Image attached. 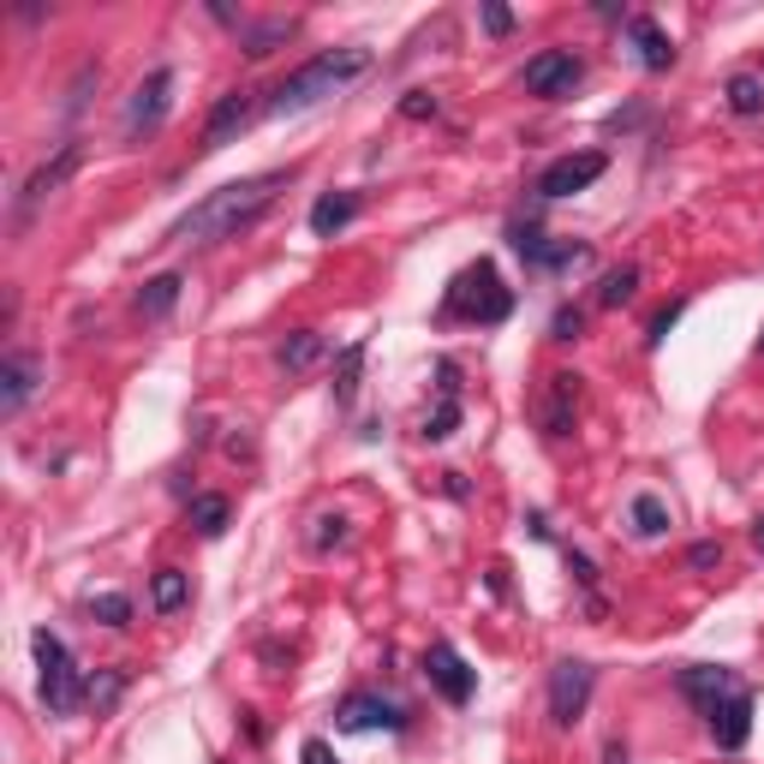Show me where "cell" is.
Masks as SVG:
<instances>
[{
  "label": "cell",
  "mask_w": 764,
  "mask_h": 764,
  "mask_svg": "<svg viewBox=\"0 0 764 764\" xmlns=\"http://www.w3.org/2000/svg\"><path fill=\"white\" fill-rule=\"evenodd\" d=\"M287 186H293V174L270 168V174H251V180L210 191V198L191 203L180 222L168 227V246H227V239L251 234V227L275 210V198H282Z\"/></svg>",
  "instance_id": "cell-1"
},
{
  "label": "cell",
  "mask_w": 764,
  "mask_h": 764,
  "mask_svg": "<svg viewBox=\"0 0 764 764\" xmlns=\"http://www.w3.org/2000/svg\"><path fill=\"white\" fill-rule=\"evenodd\" d=\"M365 72H371V48H323V55L293 67L287 79L263 96V114H275V120L305 114V108H317V102H329L335 91H347L353 79H365Z\"/></svg>",
  "instance_id": "cell-2"
},
{
  "label": "cell",
  "mask_w": 764,
  "mask_h": 764,
  "mask_svg": "<svg viewBox=\"0 0 764 764\" xmlns=\"http://www.w3.org/2000/svg\"><path fill=\"white\" fill-rule=\"evenodd\" d=\"M442 317L496 329V323L514 317V287L502 282V270H496L490 258H478V263H466V270L449 282V293H442Z\"/></svg>",
  "instance_id": "cell-3"
},
{
  "label": "cell",
  "mask_w": 764,
  "mask_h": 764,
  "mask_svg": "<svg viewBox=\"0 0 764 764\" xmlns=\"http://www.w3.org/2000/svg\"><path fill=\"white\" fill-rule=\"evenodd\" d=\"M31 652H36V681H43L48 717H72V711L84 705V675H79V664H72L67 640L48 633V628H36L31 633Z\"/></svg>",
  "instance_id": "cell-4"
},
{
  "label": "cell",
  "mask_w": 764,
  "mask_h": 764,
  "mask_svg": "<svg viewBox=\"0 0 764 764\" xmlns=\"http://www.w3.org/2000/svg\"><path fill=\"white\" fill-rule=\"evenodd\" d=\"M592 687H597V669L585 664V657H562V664L550 669V723L556 729H573V723L585 717Z\"/></svg>",
  "instance_id": "cell-5"
},
{
  "label": "cell",
  "mask_w": 764,
  "mask_h": 764,
  "mask_svg": "<svg viewBox=\"0 0 764 764\" xmlns=\"http://www.w3.org/2000/svg\"><path fill=\"white\" fill-rule=\"evenodd\" d=\"M520 84H526L532 96H544V102H562V96H573L585 84V60L573 55V48H544V55L526 60Z\"/></svg>",
  "instance_id": "cell-6"
},
{
  "label": "cell",
  "mask_w": 764,
  "mask_h": 764,
  "mask_svg": "<svg viewBox=\"0 0 764 764\" xmlns=\"http://www.w3.org/2000/svg\"><path fill=\"white\" fill-rule=\"evenodd\" d=\"M258 114H263V102L251 96V91H227V96H215L210 120H203V156H215V150L239 144V138L251 132V120H258Z\"/></svg>",
  "instance_id": "cell-7"
},
{
  "label": "cell",
  "mask_w": 764,
  "mask_h": 764,
  "mask_svg": "<svg viewBox=\"0 0 764 764\" xmlns=\"http://www.w3.org/2000/svg\"><path fill=\"white\" fill-rule=\"evenodd\" d=\"M604 168H609V156L604 150H580V156H562V162H550V168L538 174V198L544 203H562V198H573V191H585V186H597L604 180Z\"/></svg>",
  "instance_id": "cell-8"
},
{
  "label": "cell",
  "mask_w": 764,
  "mask_h": 764,
  "mask_svg": "<svg viewBox=\"0 0 764 764\" xmlns=\"http://www.w3.org/2000/svg\"><path fill=\"white\" fill-rule=\"evenodd\" d=\"M406 723H413V717H406L394 699H382V693H347V699L335 705V729H341V735H371V729L401 735Z\"/></svg>",
  "instance_id": "cell-9"
},
{
  "label": "cell",
  "mask_w": 764,
  "mask_h": 764,
  "mask_svg": "<svg viewBox=\"0 0 764 764\" xmlns=\"http://www.w3.org/2000/svg\"><path fill=\"white\" fill-rule=\"evenodd\" d=\"M79 156H84L79 144H60V156H55V162H43V168H36L31 180H24L19 203H12V227H24V222H31V215L43 210V203H48V198H55L60 186L72 180V174H79Z\"/></svg>",
  "instance_id": "cell-10"
},
{
  "label": "cell",
  "mask_w": 764,
  "mask_h": 764,
  "mask_svg": "<svg viewBox=\"0 0 764 764\" xmlns=\"http://www.w3.org/2000/svg\"><path fill=\"white\" fill-rule=\"evenodd\" d=\"M425 681L437 687L449 705H473V693H478V669L466 664V657L454 652L449 640H437V645L425 652Z\"/></svg>",
  "instance_id": "cell-11"
},
{
  "label": "cell",
  "mask_w": 764,
  "mask_h": 764,
  "mask_svg": "<svg viewBox=\"0 0 764 764\" xmlns=\"http://www.w3.org/2000/svg\"><path fill=\"white\" fill-rule=\"evenodd\" d=\"M168 108H174V67H156L144 84L132 91V102H126V132H156L162 120H168Z\"/></svg>",
  "instance_id": "cell-12"
},
{
  "label": "cell",
  "mask_w": 764,
  "mask_h": 764,
  "mask_svg": "<svg viewBox=\"0 0 764 764\" xmlns=\"http://www.w3.org/2000/svg\"><path fill=\"white\" fill-rule=\"evenodd\" d=\"M573 413H580V377L550 371L544 377V401H538V430L562 442V437H573Z\"/></svg>",
  "instance_id": "cell-13"
},
{
  "label": "cell",
  "mask_w": 764,
  "mask_h": 764,
  "mask_svg": "<svg viewBox=\"0 0 764 764\" xmlns=\"http://www.w3.org/2000/svg\"><path fill=\"white\" fill-rule=\"evenodd\" d=\"M675 687H681V699L699 711V717H711V711H717L741 681H735L729 664H693V669H681V681H675Z\"/></svg>",
  "instance_id": "cell-14"
},
{
  "label": "cell",
  "mask_w": 764,
  "mask_h": 764,
  "mask_svg": "<svg viewBox=\"0 0 764 764\" xmlns=\"http://www.w3.org/2000/svg\"><path fill=\"white\" fill-rule=\"evenodd\" d=\"M705 723H711V741H717L723 753H741V747L753 741V693H747V687H735V693L723 699Z\"/></svg>",
  "instance_id": "cell-15"
},
{
  "label": "cell",
  "mask_w": 764,
  "mask_h": 764,
  "mask_svg": "<svg viewBox=\"0 0 764 764\" xmlns=\"http://www.w3.org/2000/svg\"><path fill=\"white\" fill-rule=\"evenodd\" d=\"M36 389H43V365L31 353H7L0 359V418H19Z\"/></svg>",
  "instance_id": "cell-16"
},
{
  "label": "cell",
  "mask_w": 764,
  "mask_h": 764,
  "mask_svg": "<svg viewBox=\"0 0 764 764\" xmlns=\"http://www.w3.org/2000/svg\"><path fill=\"white\" fill-rule=\"evenodd\" d=\"M628 48H633V60H640L645 72H669L675 67V43H669V31L652 19V12H633L628 19Z\"/></svg>",
  "instance_id": "cell-17"
},
{
  "label": "cell",
  "mask_w": 764,
  "mask_h": 764,
  "mask_svg": "<svg viewBox=\"0 0 764 764\" xmlns=\"http://www.w3.org/2000/svg\"><path fill=\"white\" fill-rule=\"evenodd\" d=\"M359 210H365L359 191H323V198L311 203V234H317V239H335L341 227L359 222Z\"/></svg>",
  "instance_id": "cell-18"
},
{
  "label": "cell",
  "mask_w": 764,
  "mask_h": 764,
  "mask_svg": "<svg viewBox=\"0 0 764 764\" xmlns=\"http://www.w3.org/2000/svg\"><path fill=\"white\" fill-rule=\"evenodd\" d=\"M293 36H299V19H258V24H246V31H239V48H246V60H270L275 48H287Z\"/></svg>",
  "instance_id": "cell-19"
},
{
  "label": "cell",
  "mask_w": 764,
  "mask_h": 764,
  "mask_svg": "<svg viewBox=\"0 0 764 764\" xmlns=\"http://www.w3.org/2000/svg\"><path fill=\"white\" fill-rule=\"evenodd\" d=\"M323 353H329V341L317 335V329H293L287 341H275V365H282L287 377H305L311 365H323Z\"/></svg>",
  "instance_id": "cell-20"
},
{
  "label": "cell",
  "mask_w": 764,
  "mask_h": 764,
  "mask_svg": "<svg viewBox=\"0 0 764 764\" xmlns=\"http://www.w3.org/2000/svg\"><path fill=\"white\" fill-rule=\"evenodd\" d=\"M180 287H186V275L180 270H168V275H150L144 287H138V317L144 323H162V317L180 305Z\"/></svg>",
  "instance_id": "cell-21"
},
{
  "label": "cell",
  "mask_w": 764,
  "mask_h": 764,
  "mask_svg": "<svg viewBox=\"0 0 764 764\" xmlns=\"http://www.w3.org/2000/svg\"><path fill=\"white\" fill-rule=\"evenodd\" d=\"M628 526H633V538H664V532L675 526L669 520V502L664 496H652V490H640L628 502Z\"/></svg>",
  "instance_id": "cell-22"
},
{
  "label": "cell",
  "mask_w": 764,
  "mask_h": 764,
  "mask_svg": "<svg viewBox=\"0 0 764 764\" xmlns=\"http://www.w3.org/2000/svg\"><path fill=\"white\" fill-rule=\"evenodd\" d=\"M186 520H191V532H198V538H222L227 520H234V502H227V496H191Z\"/></svg>",
  "instance_id": "cell-23"
},
{
  "label": "cell",
  "mask_w": 764,
  "mask_h": 764,
  "mask_svg": "<svg viewBox=\"0 0 764 764\" xmlns=\"http://www.w3.org/2000/svg\"><path fill=\"white\" fill-rule=\"evenodd\" d=\"M359 371H365V341H353V347H341L335 359V382H329V394H335V406L347 413L353 401H359Z\"/></svg>",
  "instance_id": "cell-24"
},
{
  "label": "cell",
  "mask_w": 764,
  "mask_h": 764,
  "mask_svg": "<svg viewBox=\"0 0 764 764\" xmlns=\"http://www.w3.org/2000/svg\"><path fill=\"white\" fill-rule=\"evenodd\" d=\"M120 693H126V669H96V675H84V705H91L96 717H108V711L120 705Z\"/></svg>",
  "instance_id": "cell-25"
},
{
  "label": "cell",
  "mask_w": 764,
  "mask_h": 764,
  "mask_svg": "<svg viewBox=\"0 0 764 764\" xmlns=\"http://www.w3.org/2000/svg\"><path fill=\"white\" fill-rule=\"evenodd\" d=\"M633 293H640V263H621V270H604L597 305H604V311H621V305H633Z\"/></svg>",
  "instance_id": "cell-26"
},
{
  "label": "cell",
  "mask_w": 764,
  "mask_h": 764,
  "mask_svg": "<svg viewBox=\"0 0 764 764\" xmlns=\"http://www.w3.org/2000/svg\"><path fill=\"white\" fill-rule=\"evenodd\" d=\"M150 604H156L162 616L186 609V604H191V573H180V568H162L156 580H150Z\"/></svg>",
  "instance_id": "cell-27"
},
{
  "label": "cell",
  "mask_w": 764,
  "mask_h": 764,
  "mask_svg": "<svg viewBox=\"0 0 764 764\" xmlns=\"http://www.w3.org/2000/svg\"><path fill=\"white\" fill-rule=\"evenodd\" d=\"M723 96H729V108L741 114V120H759L764 114V79L759 72H735V79L723 84Z\"/></svg>",
  "instance_id": "cell-28"
},
{
  "label": "cell",
  "mask_w": 764,
  "mask_h": 764,
  "mask_svg": "<svg viewBox=\"0 0 764 764\" xmlns=\"http://www.w3.org/2000/svg\"><path fill=\"white\" fill-rule=\"evenodd\" d=\"M580 263H592V246H585V239H550V251H544L538 270L544 275H568V270H580Z\"/></svg>",
  "instance_id": "cell-29"
},
{
  "label": "cell",
  "mask_w": 764,
  "mask_h": 764,
  "mask_svg": "<svg viewBox=\"0 0 764 764\" xmlns=\"http://www.w3.org/2000/svg\"><path fill=\"white\" fill-rule=\"evenodd\" d=\"M508 246L526 258V270H538L544 251H550V234H544V227H532V222H508Z\"/></svg>",
  "instance_id": "cell-30"
},
{
  "label": "cell",
  "mask_w": 764,
  "mask_h": 764,
  "mask_svg": "<svg viewBox=\"0 0 764 764\" xmlns=\"http://www.w3.org/2000/svg\"><path fill=\"white\" fill-rule=\"evenodd\" d=\"M91 621H102V628H132V597H126V592L91 597Z\"/></svg>",
  "instance_id": "cell-31"
},
{
  "label": "cell",
  "mask_w": 764,
  "mask_h": 764,
  "mask_svg": "<svg viewBox=\"0 0 764 764\" xmlns=\"http://www.w3.org/2000/svg\"><path fill=\"white\" fill-rule=\"evenodd\" d=\"M461 418H466L461 401H437V413L425 418V430H418V437H425V442H449L454 430H461Z\"/></svg>",
  "instance_id": "cell-32"
},
{
  "label": "cell",
  "mask_w": 764,
  "mask_h": 764,
  "mask_svg": "<svg viewBox=\"0 0 764 764\" xmlns=\"http://www.w3.org/2000/svg\"><path fill=\"white\" fill-rule=\"evenodd\" d=\"M347 538H353V532H347V520H341V514H317V520H311V550H317V556L341 550Z\"/></svg>",
  "instance_id": "cell-33"
},
{
  "label": "cell",
  "mask_w": 764,
  "mask_h": 764,
  "mask_svg": "<svg viewBox=\"0 0 764 764\" xmlns=\"http://www.w3.org/2000/svg\"><path fill=\"white\" fill-rule=\"evenodd\" d=\"M580 335H585V311H580V305H556L550 341H580Z\"/></svg>",
  "instance_id": "cell-34"
},
{
  "label": "cell",
  "mask_w": 764,
  "mask_h": 764,
  "mask_svg": "<svg viewBox=\"0 0 764 764\" xmlns=\"http://www.w3.org/2000/svg\"><path fill=\"white\" fill-rule=\"evenodd\" d=\"M681 311H687V299H669L664 311L652 317V329H645V347H664V341H669V329L681 323Z\"/></svg>",
  "instance_id": "cell-35"
},
{
  "label": "cell",
  "mask_w": 764,
  "mask_h": 764,
  "mask_svg": "<svg viewBox=\"0 0 764 764\" xmlns=\"http://www.w3.org/2000/svg\"><path fill=\"white\" fill-rule=\"evenodd\" d=\"M562 562H568V573H573V585H580V592H597V562H592V556H585V550H573V544H568V550H562Z\"/></svg>",
  "instance_id": "cell-36"
},
{
  "label": "cell",
  "mask_w": 764,
  "mask_h": 764,
  "mask_svg": "<svg viewBox=\"0 0 764 764\" xmlns=\"http://www.w3.org/2000/svg\"><path fill=\"white\" fill-rule=\"evenodd\" d=\"M687 568H693V573H711V568H723V544H717V538H699L693 550H687Z\"/></svg>",
  "instance_id": "cell-37"
},
{
  "label": "cell",
  "mask_w": 764,
  "mask_h": 764,
  "mask_svg": "<svg viewBox=\"0 0 764 764\" xmlns=\"http://www.w3.org/2000/svg\"><path fill=\"white\" fill-rule=\"evenodd\" d=\"M401 120H437V96H430V91H406L401 96Z\"/></svg>",
  "instance_id": "cell-38"
},
{
  "label": "cell",
  "mask_w": 764,
  "mask_h": 764,
  "mask_svg": "<svg viewBox=\"0 0 764 764\" xmlns=\"http://www.w3.org/2000/svg\"><path fill=\"white\" fill-rule=\"evenodd\" d=\"M437 394L442 401H461V365L454 359H437Z\"/></svg>",
  "instance_id": "cell-39"
},
{
  "label": "cell",
  "mask_w": 764,
  "mask_h": 764,
  "mask_svg": "<svg viewBox=\"0 0 764 764\" xmlns=\"http://www.w3.org/2000/svg\"><path fill=\"white\" fill-rule=\"evenodd\" d=\"M645 120H652V114H645V108H616V114H609V120H604V132H640Z\"/></svg>",
  "instance_id": "cell-40"
},
{
  "label": "cell",
  "mask_w": 764,
  "mask_h": 764,
  "mask_svg": "<svg viewBox=\"0 0 764 764\" xmlns=\"http://www.w3.org/2000/svg\"><path fill=\"white\" fill-rule=\"evenodd\" d=\"M484 31H490V36H508V31H514V12L490 0V7H484Z\"/></svg>",
  "instance_id": "cell-41"
},
{
  "label": "cell",
  "mask_w": 764,
  "mask_h": 764,
  "mask_svg": "<svg viewBox=\"0 0 764 764\" xmlns=\"http://www.w3.org/2000/svg\"><path fill=\"white\" fill-rule=\"evenodd\" d=\"M299 764H341V759H335V747H329V741H305Z\"/></svg>",
  "instance_id": "cell-42"
},
{
  "label": "cell",
  "mask_w": 764,
  "mask_h": 764,
  "mask_svg": "<svg viewBox=\"0 0 764 764\" xmlns=\"http://www.w3.org/2000/svg\"><path fill=\"white\" fill-rule=\"evenodd\" d=\"M210 19H215V24H227V31H246V24H239V12L227 7V0H210Z\"/></svg>",
  "instance_id": "cell-43"
},
{
  "label": "cell",
  "mask_w": 764,
  "mask_h": 764,
  "mask_svg": "<svg viewBox=\"0 0 764 764\" xmlns=\"http://www.w3.org/2000/svg\"><path fill=\"white\" fill-rule=\"evenodd\" d=\"M526 532H532V538H538V544H550V538H556V532H550V520H544L538 508H532V514H526Z\"/></svg>",
  "instance_id": "cell-44"
},
{
  "label": "cell",
  "mask_w": 764,
  "mask_h": 764,
  "mask_svg": "<svg viewBox=\"0 0 764 764\" xmlns=\"http://www.w3.org/2000/svg\"><path fill=\"white\" fill-rule=\"evenodd\" d=\"M442 490H449L454 502H466V496H473V484H466L461 473H442Z\"/></svg>",
  "instance_id": "cell-45"
},
{
  "label": "cell",
  "mask_w": 764,
  "mask_h": 764,
  "mask_svg": "<svg viewBox=\"0 0 764 764\" xmlns=\"http://www.w3.org/2000/svg\"><path fill=\"white\" fill-rule=\"evenodd\" d=\"M604 764H628V747H621V741H604Z\"/></svg>",
  "instance_id": "cell-46"
},
{
  "label": "cell",
  "mask_w": 764,
  "mask_h": 764,
  "mask_svg": "<svg viewBox=\"0 0 764 764\" xmlns=\"http://www.w3.org/2000/svg\"><path fill=\"white\" fill-rule=\"evenodd\" d=\"M753 550L764 556V520H753Z\"/></svg>",
  "instance_id": "cell-47"
},
{
  "label": "cell",
  "mask_w": 764,
  "mask_h": 764,
  "mask_svg": "<svg viewBox=\"0 0 764 764\" xmlns=\"http://www.w3.org/2000/svg\"><path fill=\"white\" fill-rule=\"evenodd\" d=\"M759 353H764V335H759Z\"/></svg>",
  "instance_id": "cell-48"
}]
</instances>
